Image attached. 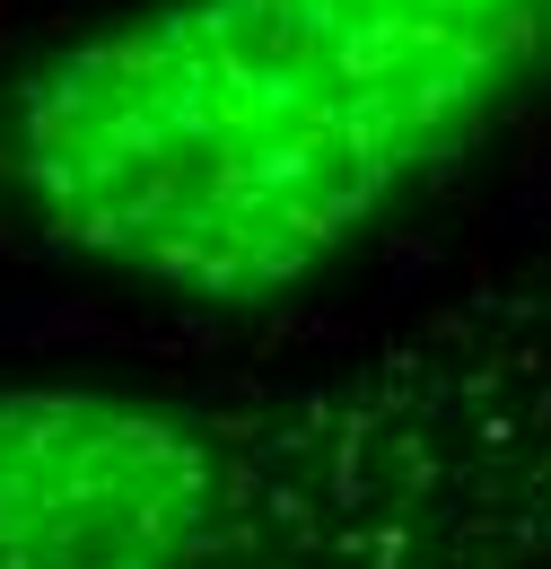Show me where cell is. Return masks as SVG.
<instances>
[{"mask_svg":"<svg viewBox=\"0 0 551 569\" xmlns=\"http://www.w3.org/2000/svg\"><path fill=\"white\" fill-rule=\"evenodd\" d=\"M0 569H551V281L272 368L0 386Z\"/></svg>","mask_w":551,"mask_h":569,"instance_id":"6da1fadb","label":"cell"},{"mask_svg":"<svg viewBox=\"0 0 551 569\" xmlns=\"http://www.w3.org/2000/svg\"><path fill=\"white\" fill-rule=\"evenodd\" d=\"M551 0H184L0 106V254L272 298L482 141Z\"/></svg>","mask_w":551,"mask_h":569,"instance_id":"7a4b0ae2","label":"cell"}]
</instances>
